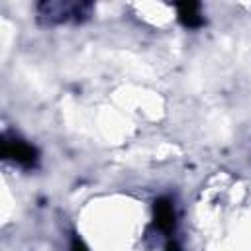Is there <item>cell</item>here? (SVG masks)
I'll use <instances>...</instances> for the list:
<instances>
[{"label": "cell", "mask_w": 251, "mask_h": 251, "mask_svg": "<svg viewBox=\"0 0 251 251\" xmlns=\"http://www.w3.org/2000/svg\"><path fill=\"white\" fill-rule=\"evenodd\" d=\"M176 16H178V22L184 27L194 29V27H200L204 24L198 2H180V4H176Z\"/></svg>", "instance_id": "3957f363"}, {"label": "cell", "mask_w": 251, "mask_h": 251, "mask_svg": "<svg viewBox=\"0 0 251 251\" xmlns=\"http://www.w3.org/2000/svg\"><path fill=\"white\" fill-rule=\"evenodd\" d=\"M153 218H155V226L165 231V233H171L173 227H175V208H173V202L165 196L157 198L153 202Z\"/></svg>", "instance_id": "7a4b0ae2"}, {"label": "cell", "mask_w": 251, "mask_h": 251, "mask_svg": "<svg viewBox=\"0 0 251 251\" xmlns=\"http://www.w3.org/2000/svg\"><path fill=\"white\" fill-rule=\"evenodd\" d=\"M2 159H10L25 169L33 167L37 163V149L33 145H29L27 141L24 139H18V137H2Z\"/></svg>", "instance_id": "6da1fadb"}, {"label": "cell", "mask_w": 251, "mask_h": 251, "mask_svg": "<svg viewBox=\"0 0 251 251\" xmlns=\"http://www.w3.org/2000/svg\"><path fill=\"white\" fill-rule=\"evenodd\" d=\"M167 251H180V249H178V245L175 241H169L167 243Z\"/></svg>", "instance_id": "5b68a950"}, {"label": "cell", "mask_w": 251, "mask_h": 251, "mask_svg": "<svg viewBox=\"0 0 251 251\" xmlns=\"http://www.w3.org/2000/svg\"><path fill=\"white\" fill-rule=\"evenodd\" d=\"M71 251H88V249H86V245L75 235V237H73V243H71Z\"/></svg>", "instance_id": "277c9868"}]
</instances>
